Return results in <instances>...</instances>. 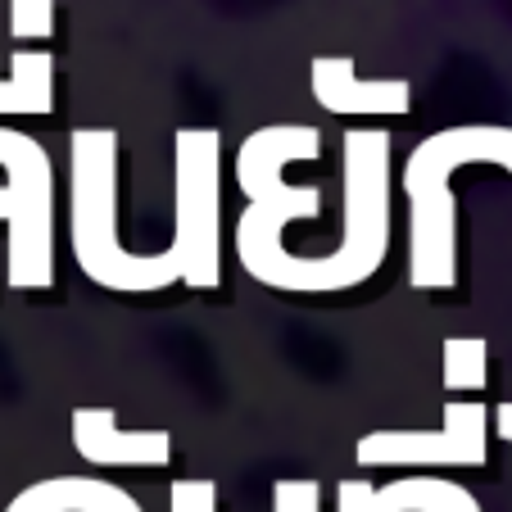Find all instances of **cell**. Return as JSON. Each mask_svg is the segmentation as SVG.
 <instances>
[{
  "label": "cell",
  "mask_w": 512,
  "mask_h": 512,
  "mask_svg": "<svg viewBox=\"0 0 512 512\" xmlns=\"http://www.w3.org/2000/svg\"><path fill=\"white\" fill-rule=\"evenodd\" d=\"M358 467H481L490 458V408L449 399L440 431H363Z\"/></svg>",
  "instance_id": "cell-6"
},
{
  "label": "cell",
  "mask_w": 512,
  "mask_h": 512,
  "mask_svg": "<svg viewBox=\"0 0 512 512\" xmlns=\"http://www.w3.org/2000/svg\"><path fill=\"white\" fill-rule=\"evenodd\" d=\"M490 381V345L481 336H449L445 340V390L472 395Z\"/></svg>",
  "instance_id": "cell-12"
},
{
  "label": "cell",
  "mask_w": 512,
  "mask_h": 512,
  "mask_svg": "<svg viewBox=\"0 0 512 512\" xmlns=\"http://www.w3.org/2000/svg\"><path fill=\"white\" fill-rule=\"evenodd\" d=\"M322 136L318 127H259L236 155V182L245 191V213L236 223V259L254 281L286 254V232L295 218H318L322 213V191L318 186H290L286 168L295 159H318Z\"/></svg>",
  "instance_id": "cell-3"
},
{
  "label": "cell",
  "mask_w": 512,
  "mask_h": 512,
  "mask_svg": "<svg viewBox=\"0 0 512 512\" xmlns=\"http://www.w3.org/2000/svg\"><path fill=\"white\" fill-rule=\"evenodd\" d=\"M377 508L381 512H481V503H476V494L467 485L417 472V476H399L390 485H377Z\"/></svg>",
  "instance_id": "cell-11"
},
{
  "label": "cell",
  "mask_w": 512,
  "mask_h": 512,
  "mask_svg": "<svg viewBox=\"0 0 512 512\" xmlns=\"http://www.w3.org/2000/svg\"><path fill=\"white\" fill-rule=\"evenodd\" d=\"M5 512H145L123 485L100 476H50L19 490Z\"/></svg>",
  "instance_id": "cell-9"
},
{
  "label": "cell",
  "mask_w": 512,
  "mask_h": 512,
  "mask_svg": "<svg viewBox=\"0 0 512 512\" xmlns=\"http://www.w3.org/2000/svg\"><path fill=\"white\" fill-rule=\"evenodd\" d=\"M336 512H381L377 508V485L363 476H349L336 485Z\"/></svg>",
  "instance_id": "cell-16"
},
{
  "label": "cell",
  "mask_w": 512,
  "mask_h": 512,
  "mask_svg": "<svg viewBox=\"0 0 512 512\" xmlns=\"http://www.w3.org/2000/svg\"><path fill=\"white\" fill-rule=\"evenodd\" d=\"M499 164L508 168L512 182V127L494 123H467V127H445V132L417 141V150L404 164V191L408 200H426L449 186V177L467 164Z\"/></svg>",
  "instance_id": "cell-7"
},
{
  "label": "cell",
  "mask_w": 512,
  "mask_h": 512,
  "mask_svg": "<svg viewBox=\"0 0 512 512\" xmlns=\"http://www.w3.org/2000/svg\"><path fill=\"white\" fill-rule=\"evenodd\" d=\"M177 232L173 250L186 263V286L213 290L223 272V232H218V136L177 132Z\"/></svg>",
  "instance_id": "cell-5"
},
{
  "label": "cell",
  "mask_w": 512,
  "mask_h": 512,
  "mask_svg": "<svg viewBox=\"0 0 512 512\" xmlns=\"http://www.w3.org/2000/svg\"><path fill=\"white\" fill-rule=\"evenodd\" d=\"M272 512H322V485L309 476L272 481Z\"/></svg>",
  "instance_id": "cell-14"
},
{
  "label": "cell",
  "mask_w": 512,
  "mask_h": 512,
  "mask_svg": "<svg viewBox=\"0 0 512 512\" xmlns=\"http://www.w3.org/2000/svg\"><path fill=\"white\" fill-rule=\"evenodd\" d=\"M0 168L19 191V218L10 223V290L55 286V182L50 159L32 136L0 127Z\"/></svg>",
  "instance_id": "cell-4"
},
{
  "label": "cell",
  "mask_w": 512,
  "mask_h": 512,
  "mask_svg": "<svg viewBox=\"0 0 512 512\" xmlns=\"http://www.w3.org/2000/svg\"><path fill=\"white\" fill-rule=\"evenodd\" d=\"M68 440L82 463L91 467H168L173 463V435L168 431H123L118 413L105 404L73 408Z\"/></svg>",
  "instance_id": "cell-8"
},
{
  "label": "cell",
  "mask_w": 512,
  "mask_h": 512,
  "mask_svg": "<svg viewBox=\"0 0 512 512\" xmlns=\"http://www.w3.org/2000/svg\"><path fill=\"white\" fill-rule=\"evenodd\" d=\"M73 186H68V241L82 277L114 295H150L186 277L182 254L168 245L159 254L123 250L114 227L118 209V141L105 127L73 136Z\"/></svg>",
  "instance_id": "cell-2"
},
{
  "label": "cell",
  "mask_w": 512,
  "mask_h": 512,
  "mask_svg": "<svg viewBox=\"0 0 512 512\" xmlns=\"http://www.w3.org/2000/svg\"><path fill=\"white\" fill-rule=\"evenodd\" d=\"M0 109H19V114L50 109V59L23 55L14 82H0Z\"/></svg>",
  "instance_id": "cell-13"
},
{
  "label": "cell",
  "mask_w": 512,
  "mask_h": 512,
  "mask_svg": "<svg viewBox=\"0 0 512 512\" xmlns=\"http://www.w3.org/2000/svg\"><path fill=\"white\" fill-rule=\"evenodd\" d=\"M14 218H19V191L10 182V186H0V223H14Z\"/></svg>",
  "instance_id": "cell-17"
},
{
  "label": "cell",
  "mask_w": 512,
  "mask_h": 512,
  "mask_svg": "<svg viewBox=\"0 0 512 512\" xmlns=\"http://www.w3.org/2000/svg\"><path fill=\"white\" fill-rule=\"evenodd\" d=\"M168 512H218V481H209V476H182V481H173Z\"/></svg>",
  "instance_id": "cell-15"
},
{
  "label": "cell",
  "mask_w": 512,
  "mask_h": 512,
  "mask_svg": "<svg viewBox=\"0 0 512 512\" xmlns=\"http://www.w3.org/2000/svg\"><path fill=\"white\" fill-rule=\"evenodd\" d=\"M494 435H499L503 445H512V399L494 408Z\"/></svg>",
  "instance_id": "cell-18"
},
{
  "label": "cell",
  "mask_w": 512,
  "mask_h": 512,
  "mask_svg": "<svg viewBox=\"0 0 512 512\" xmlns=\"http://www.w3.org/2000/svg\"><path fill=\"white\" fill-rule=\"evenodd\" d=\"M390 254V136H345V236L327 254H281L259 286L281 295H336L381 272Z\"/></svg>",
  "instance_id": "cell-1"
},
{
  "label": "cell",
  "mask_w": 512,
  "mask_h": 512,
  "mask_svg": "<svg viewBox=\"0 0 512 512\" xmlns=\"http://www.w3.org/2000/svg\"><path fill=\"white\" fill-rule=\"evenodd\" d=\"M313 96L331 114H404L413 91L404 82H358L349 59H318L313 64Z\"/></svg>",
  "instance_id": "cell-10"
}]
</instances>
